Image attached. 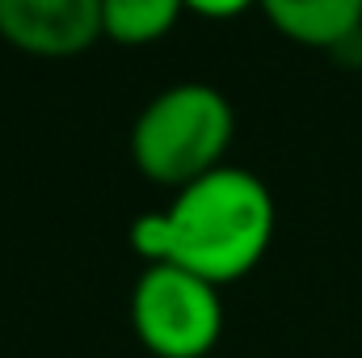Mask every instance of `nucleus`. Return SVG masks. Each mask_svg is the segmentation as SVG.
<instances>
[{
	"mask_svg": "<svg viewBox=\"0 0 362 358\" xmlns=\"http://www.w3.org/2000/svg\"><path fill=\"white\" fill-rule=\"evenodd\" d=\"M278 211L270 185L236 165H219L198 181L173 190L165 211L131 224L135 253L156 266H181L215 287H228L262 266L274 245Z\"/></svg>",
	"mask_w": 362,
	"mask_h": 358,
	"instance_id": "f257e3e1",
	"label": "nucleus"
},
{
	"mask_svg": "<svg viewBox=\"0 0 362 358\" xmlns=\"http://www.w3.org/2000/svg\"><path fill=\"white\" fill-rule=\"evenodd\" d=\"M236 135V110L215 85L185 81L156 93L131 127V161L156 185L181 190L219 169Z\"/></svg>",
	"mask_w": 362,
	"mask_h": 358,
	"instance_id": "f03ea898",
	"label": "nucleus"
},
{
	"mask_svg": "<svg viewBox=\"0 0 362 358\" xmlns=\"http://www.w3.org/2000/svg\"><path fill=\"white\" fill-rule=\"evenodd\" d=\"M0 38L30 59H76L101 34V0H0Z\"/></svg>",
	"mask_w": 362,
	"mask_h": 358,
	"instance_id": "20e7f679",
	"label": "nucleus"
},
{
	"mask_svg": "<svg viewBox=\"0 0 362 358\" xmlns=\"http://www.w3.org/2000/svg\"><path fill=\"white\" fill-rule=\"evenodd\" d=\"M181 13V0H101V34L118 47H148L173 34Z\"/></svg>",
	"mask_w": 362,
	"mask_h": 358,
	"instance_id": "423d86ee",
	"label": "nucleus"
},
{
	"mask_svg": "<svg viewBox=\"0 0 362 358\" xmlns=\"http://www.w3.org/2000/svg\"><path fill=\"white\" fill-rule=\"evenodd\" d=\"M131 329L152 358H206L223 337L219 287L181 266H144L131 291Z\"/></svg>",
	"mask_w": 362,
	"mask_h": 358,
	"instance_id": "7ed1b4c3",
	"label": "nucleus"
},
{
	"mask_svg": "<svg viewBox=\"0 0 362 358\" xmlns=\"http://www.w3.org/2000/svg\"><path fill=\"white\" fill-rule=\"evenodd\" d=\"M181 4L198 17H211V21H228V17H240V13L257 8V0H181Z\"/></svg>",
	"mask_w": 362,
	"mask_h": 358,
	"instance_id": "0eeeda50",
	"label": "nucleus"
},
{
	"mask_svg": "<svg viewBox=\"0 0 362 358\" xmlns=\"http://www.w3.org/2000/svg\"><path fill=\"white\" fill-rule=\"evenodd\" d=\"M274 30L312 51H341L362 34V0H257Z\"/></svg>",
	"mask_w": 362,
	"mask_h": 358,
	"instance_id": "39448f33",
	"label": "nucleus"
}]
</instances>
